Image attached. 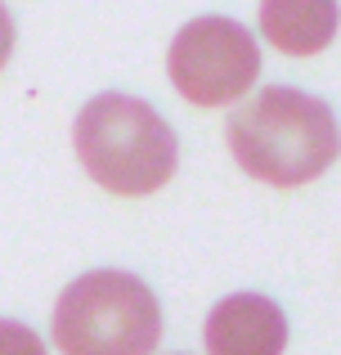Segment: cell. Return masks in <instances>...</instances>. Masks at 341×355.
Listing matches in <instances>:
<instances>
[{"mask_svg": "<svg viewBox=\"0 0 341 355\" xmlns=\"http://www.w3.org/2000/svg\"><path fill=\"white\" fill-rule=\"evenodd\" d=\"M9 54H14V14L0 5V68L9 63Z\"/></svg>", "mask_w": 341, "mask_h": 355, "instance_id": "8", "label": "cell"}, {"mask_svg": "<svg viewBox=\"0 0 341 355\" xmlns=\"http://www.w3.org/2000/svg\"><path fill=\"white\" fill-rule=\"evenodd\" d=\"M50 338L63 355H149L162 342L158 297L126 270L77 275L54 302Z\"/></svg>", "mask_w": 341, "mask_h": 355, "instance_id": "3", "label": "cell"}, {"mask_svg": "<svg viewBox=\"0 0 341 355\" xmlns=\"http://www.w3.org/2000/svg\"><path fill=\"white\" fill-rule=\"evenodd\" d=\"M167 72L189 104L220 108L256 86L261 50H256V36L234 18H193L175 32Z\"/></svg>", "mask_w": 341, "mask_h": 355, "instance_id": "4", "label": "cell"}, {"mask_svg": "<svg viewBox=\"0 0 341 355\" xmlns=\"http://www.w3.org/2000/svg\"><path fill=\"white\" fill-rule=\"evenodd\" d=\"M202 342H207V355H283L288 315L261 293H234L211 306Z\"/></svg>", "mask_w": 341, "mask_h": 355, "instance_id": "5", "label": "cell"}, {"mask_svg": "<svg viewBox=\"0 0 341 355\" xmlns=\"http://www.w3.org/2000/svg\"><path fill=\"white\" fill-rule=\"evenodd\" d=\"M0 355H45V342L27 324L0 320Z\"/></svg>", "mask_w": 341, "mask_h": 355, "instance_id": "7", "label": "cell"}, {"mask_svg": "<svg viewBox=\"0 0 341 355\" xmlns=\"http://www.w3.org/2000/svg\"><path fill=\"white\" fill-rule=\"evenodd\" d=\"M72 144H77V157L90 171V180L122 198L162 189L180 162V144H175L167 117L144 99L113 95V90L95 95L77 113Z\"/></svg>", "mask_w": 341, "mask_h": 355, "instance_id": "2", "label": "cell"}, {"mask_svg": "<svg viewBox=\"0 0 341 355\" xmlns=\"http://www.w3.org/2000/svg\"><path fill=\"white\" fill-rule=\"evenodd\" d=\"M341 9L333 0H270L261 5V32L270 45H279L283 54H319L328 50V41L337 36Z\"/></svg>", "mask_w": 341, "mask_h": 355, "instance_id": "6", "label": "cell"}, {"mask_svg": "<svg viewBox=\"0 0 341 355\" xmlns=\"http://www.w3.org/2000/svg\"><path fill=\"white\" fill-rule=\"evenodd\" d=\"M229 153L247 175L297 189L310 184L341 157V126L324 99L292 86H265L225 126Z\"/></svg>", "mask_w": 341, "mask_h": 355, "instance_id": "1", "label": "cell"}]
</instances>
